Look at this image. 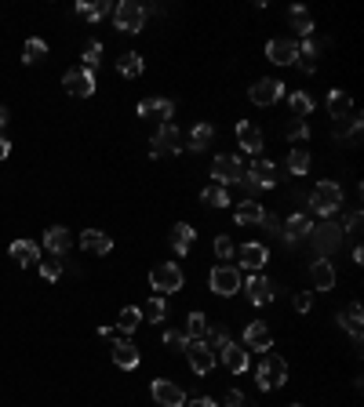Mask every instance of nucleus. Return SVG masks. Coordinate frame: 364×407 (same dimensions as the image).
I'll use <instances>...</instances> for the list:
<instances>
[{
	"label": "nucleus",
	"mask_w": 364,
	"mask_h": 407,
	"mask_svg": "<svg viewBox=\"0 0 364 407\" xmlns=\"http://www.w3.org/2000/svg\"><path fill=\"white\" fill-rule=\"evenodd\" d=\"M259 226H266L270 233H281V222H277L273 215H262V222H259Z\"/></svg>",
	"instance_id": "obj_52"
},
{
	"label": "nucleus",
	"mask_w": 364,
	"mask_h": 407,
	"mask_svg": "<svg viewBox=\"0 0 364 407\" xmlns=\"http://www.w3.org/2000/svg\"><path fill=\"white\" fill-rule=\"evenodd\" d=\"M149 284H153V291H157L161 299H164V294H175V291H182V284H186V276H182V269H179L175 262H161L157 269L149 273Z\"/></svg>",
	"instance_id": "obj_4"
},
{
	"label": "nucleus",
	"mask_w": 364,
	"mask_h": 407,
	"mask_svg": "<svg viewBox=\"0 0 364 407\" xmlns=\"http://www.w3.org/2000/svg\"><path fill=\"white\" fill-rule=\"evenodd\" d=\"M215 138V128L212 124H193L190 128V146L186 149H193V153H201V149H208V142Z\"/></svg>",
	"instance_id": "obj_30"
},
{
	"label": "nucleus",
	"mask_w": 364,
	"mask_h": 407,
	"mask_svg": "<svg viewBox=\"0 0 364 407\" xmlns=\"http://www.w3.org/2000/svg\"><path fill=\"white\" fill-rule=\"evenodd\" d=\"M8 120H11V117H8V106H0V128H4Z\"/></svg>",
	"instance_id": "obj_55"
},
{
	"label": "nucleus",
	"mask_w": 364,
	"mask_h": 407,
	"mask_svg": "<svg viewBox=\"0 0 364 407\" xmlns=\"http://www.w3.org/2000/svg\"><path fill=\"white\" fill-rule=\"evenodd\" d=\"M219 360H222V368L233 371V375H244V371H248V349H244V346H237V342H230V339L222 342Z\"/></svg>",
	"instance_id": "obj_15"
},
{
	"label": "nucleus",
	"mask_w": 364,
	"mask_h": 407,
	"mask_svg": "<svg viewBox=\"0 0 364 407\" xmlns=\"http://www.w3.org/2000/svg\"><path fill=\"white\" fill-rule=\"evenodd\" d=\"M77 15L88 19V22H99L109 15V0H99V4H91V0H77Z\"/></svg>",
	"instance_id": "obj_31"
},
{
	"label": "nucleus",
	"mask_w": 364,
	"mask_h": 407,
	"mask_svg": "<svg viewBox=\"0 0 364 407\" xmlns=\"http://www.w3.org/2000/svg\"><path fill=\"white\" fill-rule=\"evenodd\" d=\"M62 88L73 95V98H91L95 95V73H88L84 66H73V69H66Z\"/></svg>",
	"instance_id": "obj_9"
},
{
	"label": "nucleus",
	"mask_w": 364,
	"mask_h": 407,
	"mask_svg": "<svg viewBox=\"0 0 364 407\" xmlns=\"http://www.w3.org/2000/svg\"><path fill=\"white\" fill-rule=\"evenodd\" d=\"M212 178L219 182V186H237V182L244 178V164L230 157V153H219V157L212 160Z\"/></svg>",
	"instance_id": "obj_6"
},
{
	"label": "nucleus",
	"mask_w": 364,
	"mask_h": 407,
	"mask_svg": "<svg viewBox=\"0 0 364 407\" xmlns=\"http://www.w3.org/2000/svg\"><path fill=\"white\" fill-rule=\"evenodd\" d=\"M310 276H313V287H317V291H331L335 280H339V276H335V265H331L328 258H317V262L310 265Z\"/></svg>",
	"instance_id": "obj_24"
},
{
	"label": "nucleus",
	"mask_w": 364,
	"mask_h": 407,
	"mask_svg": "<svg viewBox=\"0 0 364 407\" xmlns=\"http://www.w3.org/2000/svg\"><path fill=\"white\" fill-rule=\"evenodd\" d=\"M157 113V98H143V102H138V117H153Z\"/></svg>",
	"instance_id": "obj_49"
},
{
	"label": "nucleus",
	"mask_w": 364,
	"mask_h": 407,
	"mask_svg": "<svg viewBox=\"0 0 364 407\" xmlns=\"http://www.w3.org/2000/svg\"><path fill=\"white\" fill-rule=\"evenodd\" d=\"M8 153H11V142H8L4 135H0V160H8Z\"/></svg>",
	"instance_id": "obj_54"
},
{
	"label": "nucleus",
	"mask_w": 364,
	"mask_h": 407,
	"mask_svg": "<svg viewBox=\"0 0 364 407\" xmlns=\"http://www.w3.org/2000/svg\"><path fill=\"white\" fill-rule=\"evenodd\" d=\"M237 142H241L244 153L259 157V153H262V131H259L251 120H241V124H237Z\"/></svg>",
	"instance_id": "obj_19"
},
{
	"label": "nucleus",
	"mask_w": 364,
	"mask_h": 407,
	"mask_svg": "<svg viewBox=\"0 0 364 407\" xmlns=\"http://www.w3.org/2000/svg\"><path fill=\"white\" fill-rule=\"evenodd\" d=\"M310 204H313V215L331 218L343 207V186H339V182H328V178L317 182L313 193H310Z\"/></svg>",
	"instance_id": "obj_2"
},
{
	"label": "nucleus",
	"mask_w": 364,
	"mask_h": 407,
	"mask_svg": "<svg viewBox=\"0 0 364 407\" xmlns=\"http://www.w3.org/2000/svg\"><path fill=\"white\" fill-rule=\"evenodd\" d=\"M117 73H120V77H128V80L143 77V73H146V59H143L138 51H124L120 59H117Z\"/></svg>",
	"instance_id": "obj_25"
},
{
	"label": "nucleus",
	"mask_w": 364,
	"mask_h": 407,
	"mask_svg": "<svg viewBox=\"0 0 364 407\" xmlns=\"http://www.w3.org/2000/svg\"><path fill=\"white\" fill-rule=\"evenodd\" d=\"M113 26L120 33H138L146 26V8L138 4V0H120L113 8Z\"/></svg>",
	"instance_id": "obj_3"
},
{
	"label": "nucleus",
	"mask_w": 364,
	"mask_h": 407,
	"mask_svg": "<svg viewBox=\"0 0 364 407\" xmlns=\"http://www.w3.org/2000/svg\"><path fill=\"white\" fill-rule=\"evenodd\" d=\"M44 55H48V44H44L40 37H30V40H26V48H22V62H26V66L40 62Z\"/></svg>",
	"instance_id": "obj_37"
},
{
	"label": "nucleus",
	"mask_w": 364,
	"mask_h": 407,
	"mask_svg": "<svg viewBox=\"0 0 364 407\" xmlns=\"http://www.w3.org/2000/svg\"><path fill=\"white\" fill-rule=\"evenodd\" d=\"M288 106H291V113H295V120H302V117H310L313 113V98L310 95H302V91H295L288 98Z\"/></svg>",
	"instance_id": "obj_39"
},
{
	"label": "nucleus",
	"mask_w": 364,
	"mask_h": 407,
	"mask_svg": "<svg viewBox=\"0 0 364 407\" xmlns=\"http://www.w3.org/2000/svg\"><path fill=\"white\" fill-rule=\"evenodd\" d=\"M237 255H241V265H244L248 273H259L262 265L270 262V247H266V244H244Z\"/></svg>",
	"instance_id": "obj_20"
},
{
	"label": "nucleus",
	"mask_w": 364,
	"mask_h": 407,
	"mask_svg": "<svg viewBox=\"0 0 364 407\" xmlns=\"http://www.w3.org/2000/svg\"><path fill=\"white\" fill-rule=\"evenodd\" d=\"M153 400H157V407H186V392H182L175 382H167V378H157V382L149 386Z\"/></svg>",
	"instance_id": "obj_13"
},
{
	"label": "nucleus",
	"mask_w": 364,
	"mask_h": 407,
	"mask_svg": "<svg viewBox=\"0 0 364 407\" xmlns=\"http://www.w3.org/2000/svg\"><path fill=\"white\" fill-rule=\"evenodd\" d=\"M291 407H302V404H291Z\"/></svg>",
	"instance_id": "obj_56"
},
{
	"label": "nucleus",
	"mask_w": 364,
	"mask_h": 407,
	"mask_svg": "<svg viewBox=\"0 0 364 407\" xmlns=\"http://www.w3.org/2000/svg\"><path fill=\"white\" fill-rule=\"evenodd\" d=\"M193 240H197V229H193L190 222H175L172 226V251L175 255H190Z\"/></svg>",
	"instance_id": "obj_22"
},
{
	"label": "nucleus",
	"mask_w": 364,
	"mask_h": 407,
	"mask_svg": "<svg viewBox=\"0 0 364 407\" xmlns=\"http://www.w3.org/2000/svg\"><path fill=\"white\" fill-rule=\"evenodd\" d=\"M291 305H295V313H310L313 310V294L310 291H295L291 294Z\"/></svg>",
	"instance_id": "obj_46"
},
{
	"label": "nucleus",
	"mask_w": 364,
	"mask_h": 407,
	"mask_svg": "<svg viewBox=\"0 0 364 407\" xmlns=\"http://www.w3.org/2000/svg\"><path fill=\"white\" fill-rule=\"evenodd\" d=\"M138 360H143V353H138V346L131 339H117L113 342V363H117L120 371H135Z\"/></svg>",
	"instance_id": "obj_16"
},
{
	"label": "nucleus",
	"mask_w": 364,
	"mask_h": 407,
	"mask_svg": "<svg viewBox=\"0 0 364 407\" xmlns=\"http://www.w3.org/2000/svg\"><path fill=\"white\" fill-rule=\"evenodd\" d=\"M157 117H164V124H172V117H175V102H167V98H157Z\"/></svg>",
	"instance_id": "obj_48"
},
{
	"label": "nucleus",
	"mask_w": 364,
	"mask_h": 407,
	"mask_svg": "<svg viewBox=\"0 0 364 407\" xmlns=\"http://www.w3.org/2000/svg\"><path fill=\"white\" fill-rule=\"evenodd\" d=\"M335 135H343V138H349V142H357V135H361V113H357V109H349L343 120H335Z\"/></svg>",
	"instance_id": "obj_29"
},
{
	"label": "nucleus",
	"mask_w": 364,
	"mask_h": 407,
	"mask_svg": "<svg viewBox=\"0 0 364 407\" xmlns=\"http://www.w3.org/2000/svg\"><path fill=\"white\" fill-rule=\"evenodd\" d=\"M306 233H313V218L306 215V211H299V215H291V218L284 222V233H281V236H284L288 244H295V240H302Z\"/></svg>",
	"instance_id": "obj_23"
},
{
	"label": "nucleus",
	"mask_w": 364,
	"mask_h": 407,
	"mask_svg": "<svg viewBox=\"0 0 364 407\" xmlns=\"http://www.w3.org/2000/svg\"><path fill=\"white\" fill-rule=\"evenodd\" d=\"M40 276H44V280H48V284H55V280H59V276H62V262H59V258H55V255H51L48 262H40Z\"/></svg>",
	"instance_id": "obj_44"
},
{
	"label": "nucleus",
	"mask_w": 364,
	"mask_h": 407,
	"mask_svg": "<svg viewBox=\"0 0 364 407\" xmlns=\"http://www.w3.org/2000/svg\"><path fill=\"white\" fill-rule=\"evenodd\" d=\"M208 284H212V294H222V299H230L237 294L244 284H241V273L233 269V265H215L212 276H208Z\"/></svg>",
	"instance_id": "obj_8"
},
{
	"label": "nucleus",
	"mask_w": 364,
	"mask_h": 407,
	"mask_svg": "<svg viewBox=\"0 0 364 407\" xmlns=\"http://www.w3.org/2000/svg\"><path fill=\"white\" fill-rule=\"evenodd\" d=\"M8 255H11V262H19V265H33V262H40V244L15 240V244L8 247Z\"/></svg>",
	"instance_id": "obj_26"
},
{
	"label": "nucleus",
	"mask_w": 364,
	"mask_h": 407,
	"mask_svg": "<svg viewBox=\"0 0 364 407\" xmlns=\"http://www.w3.org/2000/svg\"><path fill=\"white\" fill-rule=\"evenodd\" d=\"M40 244H44L51 255L59 258V255H66V251L73 247V236H69L66 226H48V229H44V240H40Z\"/></svg>",
	"instance_id": "obj_18"
},
{
	"label": "nucleus",
	"mask_w": 364,
	"mask_h": 407,
	"mask_svg": "<svg viewBox=\"0 0 364 407\" xmlns=\"http://www.w3.org/2000/svg\"><path fill=\"white\" fill-rule=\"evenodd\" d=\"M80 247L91 251V255H109V251H113V240H109V233H102V229H84Z\"/></svg>",
	"instance_id": "obj_21"
},
{
	"label": "nucleus",
	"mask_w": 364,
	"mask_h": 407,
	"mask_svg": "<svg viewBox=\"0 0 364 407\" xmlns=\"http://www.w3.org/2000/svg\"><path fill=\"white\" fill-rule=\"evenodd\" d=\"M138 320H143V313H138V305H124L120 316H117V328H120L124 334H131V331L138 328Z\"/></svg>",
	"instance_id": "obj_38"
},
{
	"label": "nucleus",
	"mask_w": 364,
	"mask_h": 407,
	"mask_svg": "<svg viewBox=\"0 0 364 407\" xmlns=\"http://www.w3.org/2000/svg\"><path fill=\"white\" fill-rule=\"evenodd\" d=\"M248 98H251L255 106H277V102L284 98V84H281V80H270V77H266V80H255V84L248 88Z\"/></svg>",
	"instance_id": "obj_11"
},
{
	"label": "nucleus",
	"mask_w": 364,
	"mask_h": 407,
	"mask_svg": "<svg viewBox=\"0 0 364 407\" xmlns=\"http://www.w3.org/2000/svg\"><path fill=\"white\" fill-rule=\"evenodd\" d=\"M244 291H248V302L251 305H270L273 302V294H277V287H273V280L270 276H262V273H251V280L244 284Z\"/></svg>",
	"instance_id": "obj_12"
},
{
	"label": "nucleus",
	"mask_w": 364,
	"mask_h": 407,
	"mask_svg": "<svg viewBox=\"0 0 364 407\" xmlns=\"http://www.w3.org/2000/svg\"><path fill=\"white\" fill-rule=\"evenodd\" d=\"M244 349H259V353H266V349H273V331L262 324V320H255V324L244 328Z\"/></svg>",
	"instance_id": "obj_17"
},
{
	"label": "nucleus",
	"mask_w": 364,
	"mask_h": 407,
	"mask_svg": "<svg viewBox=\"0 0 364 407\" xmlns=\"http://www.w3.org/2000/svg\"><path fill=\"white\" fill-rule=\"evenodd\" d=\"M186 353V360H190V368L197 371V375H208L215 368V349H208V342L204 339H190V346L182 349Z\"/></svg>",
	"instance_id": "obj_10"
},
{
	"label": "nucleus",
	"mask_w": 364,
	"mask_h": 407,
	"mask_svg": "<svg viewBox=\"0 0 364 407\" xmlns=\"http://www.w3.org/2000/svg\"><path fill=\"white\" fill-rule=\"evenodd\" d=\"M149 153L153 157H164V153H182V131H179V124L172 120V124H161L157 128V135L149 138Z\"/></svg>",
	"instance_id": "obj_7"
},
{
	"label": "nucleus",
	"mask_w": 364,
	"mask_h": 407,
	"mask_svg": "<svg viewBox=\"0 0 364 407\" xmlns=\"http://www.w3.org/2000/svg\"><path fill=\"white\" fill-rule=\"evenodd\" d=\"M295 66L302 69V73H313V69H317V48H313V40H302V44H299Z\"/></svg>",
	"instance_id": "obj_35"
},
{
	"label": "nucleus",
	"mask_w": 364,
	"mask_h": 407,
	"mask_svg": "<svg viewBox=\"0 0 364 407\" xmlns=\"http://www.w3.org/2000/svg\"><path fill=\"white\" fill-rule=\"evenodd\" d=\"M201 200H204L208 207H226V204H230V193H226V186L212 182V186H204V189H201Z\"/></svg>",
	"instance_id": "obj_34"
},
{
	"label": "nucleus",
	"mask_w": 364,
	"mask_h": 407,
	"mask_svg": "<svg viewBox=\"0 0 364 407\" xmlns=\"http://www.w3.org/2000/svg\"><path fill=\"white\" fill-rule=\"evenodd\" d=\"M357 229H361V211H354V215L346 218V233H349V236H357Z\"/></svg>",
	"instance_id": "obj_50"
},
{
	"label": "nucleus",
	"mask_w": 364,
	"mask_h": 407,
	"mask_svg": "<svg viewBox=\"0 0 364 407\" xmlns=\"http://www.w3.org/2000/svg\"><path fill=\"white\" fill-rule=\"evenodd\" d=\"M186 334H190V339H204V334H208V316H204V313H190Z\"/></svg>",
	"instance_id": "obj_43"
},
{
	"label": "nucleus",
	"mask_w": 364,
	"mask_h": 407,
	"mask_svg": "<svg viewBox=\"0 0 364 407\" xmlns=\"http://www.w3.org/2000/svg\"><path fill=\"white\" fill-rule=\"evenodd\" d=\"M288 22H291V30H295L299 37H306V40H310V37H313V30H317V26H313V15H310L306 8H299V4L288 11Z\"/></svg>",
	"instance_id": "obj_27"
},
{
	"label": "nucleus",
	"mask_w": 364,
	"mask_h": 407,
	"mask_svg": "<svg viewBox=\"0 0 364 407\" xmlns=\"http://www.w3.org/2000/svg\"><path fill=\"white\" fill-rule=\"evenodd\" d=\"M161 342H164L167 349H179V353H182V349L190 346V334H186V331H172V328H164V331H161Z\"/></svg>",
	"instance_id": "obj_42"
},
{
	"label": "nucleus",
	"mask_w": 364,
	"mask_h": 407,
	"mask_svg": "<svg viewBox=\"0 0 364 407\" xmlns=\"http://www.w3.org/2000/svg\"><path fill=\"white\" fill-rule=\"evenodd\" d=\"M102 62V44L99 40H88V48H84V59H80V66L88 69V73H95V66Z\"/></svg>",
	"instance_id": "obj_41"
},
{
	"label": "nucleus",
	"mask_w": 364,
	"mask_h": 407,
	"mask_svg": "<svg viewBox=\"0 0 364 407\" xmlns=\"http://www.w3.org/2000/svg\"><path fill=\"white\" fill-rule=\"evenodd\" d=\"M215 255H219L222 262H226V258L233 255V240H230L226 233H219V236H215Z\"/></svg>",
	"instance_id": "obj_47"
},
{
	"label": "nucleus",
	"mask_w": 364,
	"mask_h": 407,
	"mask_svg": "<svg viewBox=\"0 0 364 407\" xmlns=\"http://www.w3.org/2000/svg\"><path fill=\"white\" fill-rule=\"evenodd\" d=\"M349 109H354V102H349V95L335 88V91L328 95V113H331L335 120H343V117L349 113Z\"/></svg>",
	"instance_id": "obj_33"
},
{
	"label": "nucleus",
	"mask_w": 364,
	"mask_h": 407,
	"mask_svg": "<svg viewBox=\"0 0 364 407\" xmlns=\"http://www.w3.org/2000/svg\"><path fill=\"white\" fill-rule=\"evenodd\" d=\"M241 404H244V392L241 389H230L226 392V407H241Z\"/></svg>",
	"instance_id": "obj_51"
},
{
	"label": "nucleus",
	"mask_w": 364,
	"mask_h": 407,
	"mask_svg": "<svg viewBox=\"0 0 364 407\" xmlns=\"http://www.w3.org/2000/svg\"><path fill=\"white\" fill-rule=\"evenodd\" d=\"M277 182H281V167H277L273 160L255 157V160H251V167H244L241 186L248 189V200H255V193H259V189H273Z\"/></svg>",
	"instance_id": "obj_1"
},
{
	"label": "nucleus",
	"mask_w": 364,
	"mask_h": 407,
	"mask_svg": "<svg viewBox=\"0 0 364 407\" xmlns=\"http://www.w3.org/2000/svg\"><path fill=\"white\" fill-rule=\"evenodd\" d=\"M186 407H219L212 397H197V400H186Z\"/></svg>",
	"instance_id": "obj_53"
},
{
	"label": "nucleus",
	"mask_w": 364,
	"mask_h": 407,
	"mask_svg": "<svg viewBox=\"0 0 364 407\" xmlns=\"http://www.w3.org/2000/svg\"><path fill=\"white\" fill-rule=\"evenodd\" d=\"M262 215H266V211H262V204H255V200H241V204L233 207V218L241 222V226H259Z\"/></svg>",
	"instance_id": "obj_28"
},
{
	"label": "nucleus",
	"mask_w": 364,
	"mask_h": 407,
	"mask_svg": "<svg viewBox=\"0 0 364 407\" xmlns=\"http://www.w3.org/2000/svg\"><path fill=\"white\" fill-rule=\"evenodd\" d=\"M284 382H288V363H284L281 357H266L262 368H259V375H255V386H259L262 392H270V389L284 386Z\"/></svg>",
	"instance_id": "obj_5"
},
{
	"label": "nucleus",
	"mask_w": 364,
	"mask_h": 407,
	"mask_svg": "<svg viewBox=\"0 0 364 407\" xmlns=\"http://www.w3.org/2000/svg\"><path fill=\"white\" fill-rule=\"evenodd\" d=\"M288 171L291 175H306V171H310V153H306V149H291L288 153Z\"/></svg>",
	"instance_id": "obj_40"
},
{
	"label": "nucleus",
	"mask_w": 364,
	"mask_h": 407,
	"mask_svg": "<svg viewBox=\"0 0 364 407\" xmlns=\"http://www.w3.org/2000/svg\"><path fill=\"white\" fill-rule=\"evenodd\" d=\"M138 313H143V320H149V324H164V316H167V302L161 299V294H153V299H149Z\"/></svg>",
	"instance_id": "obj_32"
},
{
	"label": "nucleus",
	"mask_w": 364,
	"mask_h": 407,
	"mask_svg": "<svg viewBox=\"0 0 364 407\" xmlns=\"http://www.w3.org/2000/svg\"><path fill=\"white\" fill-rule=\"evenodd\" d=\"M284 135L291 138V142H306V138H310V128H306V120H291Z\"/></svg>",
	"instance_id": "obj_45"
},
{
	"label": "nucleus",
	"mask_w": 364,
	"mask_h": 407,
	"mask_svg": "<svg viewBox=\"0 0 364 407\" xmlns=\"http://www.w3.org/2000/svg\"><path fill=\"white\" fill-rule=\"evenodd\" d=\"M361 320H364L361 302H349V310H346V320H343V324L349 328V334H354V346H361Z\"/></svg>",
	"instance_id": "obj_36"
},
{
	"label": "nucleus",
	"mask_w": 364,
	"mask_h": 407,
	"mask_svg": "<svg viewBox=\"0 0 364 407\" xmlns=\"http://www.w3.org/2000/svg\"><path fill=\"white\" fill-rule=\"evenodd\" d=\"M266 59L277 62V66H291L299 59V44H295V40H288V37H273L270 44H266Z\"/></svg>",
	"instance_id": "obj_14"
}]
</instances>
